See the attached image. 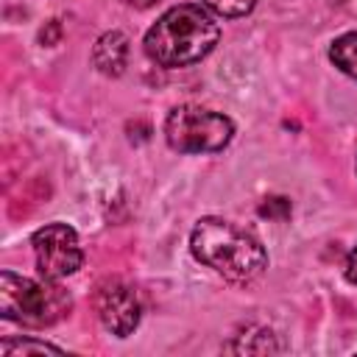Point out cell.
I'll use <instances>...</instances> for the list:
<instances>
[{
	"mask_svg": "<svg viewBox=\"0 0 357 357\" xmlns=\"http://www.w3.org/2000/svg\"><path fill=\"white\" fill-rule=\"evenodd\" d=\"M329 59L340 73L357 78V31H349V33L337 36L329 47Z\"/></svg>",
	"mask_w": 357,
	"mask_h": 357,
	"instance_id": "cell-8",
	"label": "cell"
},
{
	"mask_svg": "<svg viewBox=\"0 0 357 357\" xmlns=\"http://www.w3.org/2000/svg\"><path fill=\"white\" fill-rule=\"evenodd\" d=\"M95 307H98V318L100 324L117 335V337H128L137 324H139V301H137V293L117 282V279H109L98 287V296H95Z\"/></svg>",
	"mask_w": 357,
	"mask_h": 357,
	"instance_id": "cell-6",
	"label": "cell"
},
{
	"mask_svg": "<svg viewBox=\"0 0 357 357\" xmlns=\"http://www.w3.org/2000/svg\"><path fill=\"white\" fill-rule=\"evenodd\" d=\"M33 254H36V268L45 279H64L75 273L84 262V251L78 243L75 229L67 223H47L33 231L31 237Z\"/></svg>",
	"mask_w": 357,
	"mask_h": 357,
	"instance_id": "cell-5",
	"label": "cell"
},
{
	"mask_svg": "<svg viewBox=\"0 0 357 357\" xmlns=\"http://www.w3.org/2000/svg\"><path fill=\"white\" fill-rule=\"evenodd\" d=\"M73 307V298L53 279L36 282L17 276L14 271L0 273V315L22 326H50L61 321Z\"/></svg>",
	"mask_w": 357,
	"mask_h": 357,
	"instance_id": "cell-3",
	"label": "cell"
},
{
	"mask_svg": "<svg viewBox=\"0 0 357 357\" xmlns=\"http://www.w3.org/2000/svg\"><path fill=\"white\" fill-rule=\"evenodd\" d=\"M128 6H134V8H151L153 3H159V0H126Z\"/></svg>",
	"mask_w": 357,
	"mask_h": 357,
	"instance_id": "cell-14",
	"label": "cell"
},
{
	"mask_svg": "<svg viewBox=\"0 0 357 357\" xmlns=\"http://www.w3.org/2000/svg\"><path fill=\"white\" fill-rule=\"evenodd\" d=\"M220 39V25L215 17L192 3L173 6L165 11L145 33V53L159 67H187L201 61Z\"/></svg>",
	"mask_w": 357,
	"mask_h": 357,
	"instance_id": "cell-1",
	"label": "cell"
},
{
	"mask_svg": "<svg viewBox=\"0 0 357 357\" xmlns=\"http://www.w3.org/2000/svg\"><path fill=\"white\" fill-rule=\"evenodd\" d=\"M59 31H61V28H59V22H56V20H50V22H47V31L42 28V33H39V39H42L45 45H53V42L59 39Z\"/></svg>",
	"mask_w": 357,
	"mask_h": 357,
	"instance_id": "cell-12",
	"label": "cell"
},
{
	"mask_svg": "<svg viewBox=\"0 0 357 357\" xmlns=\"http://www.w3.org/2000/svg\"><path fill=\"white\" fill-rule=\"evenodd\" d=\"M201 3L220 17H245L257 0H201Z\"/></svg>",
	"mask_w": 357,
	"mask_h": 357,
	"instance_id": "cell-10",
	"label": "cell"
},
{
	"mask_svg": "<svg viewBox=\"0 0 357 357\" xmlns=\"http://www.w3.org/2000/svg\"><path fill=\"white\" fill-rule=\"evenodd\" d=\"M234 126L226 114L201 106H176L165 120L167 145L178 153H215L229 145Z\"/></svg>",
	"mask_w": 357,
	"mask_h": 357,
	"instance_id": "cell-4",
	"label": "cell"
},
{
	"mask_svg": "<svg viewBox=\"0 0 357 357\" xmlns=\"http://www.w3.org/2000/svg\"><path fill=\"white\" fill-rule=\"evenodd\" d=\"M259 215L262 218H279V220H284L290 215V201L287 198H268L259 206Z\"/></svg>",
	"mask_w": 357,
	"mask_h": 357,
	"instance_id": "cell-11",
	"label": "cell"
},
{
	"mask_svg": "<svg viewBox=\"0 0 357 357\" xmlns=\"http://www.w3.org/2000/svg\"><path fill=\"white\" fill-rule=\"evenodd\" d=\"M0 351L6 357H17V354H61L59 346H50L45 340H31V337H6L0 343Z\"/></svg>",
	"mask_w": 357,
	"mask_h": 357,
	"instance_id": "cell-9",
	"label": "cell"
},
{
	"mask_svg": "<svg viewBox=\"0 0 357 357\" xmlns=\"http://www.w3.org/2000/svg\"><path fill=\"white\" fill-rule=\"evenodd\" d=\"M128 59V36L123 31L103 33L92 47V64L103 75H120Z\"/></svg>",
	"mask_w": 357,
	"mask_h": 357,
	"instance_id": "cell-7",
	"label": "cell"
},
{
	"mask_svg": "<svg viewBox=\"0 0 357 357\" xmlns=\"http://www.w3.org/2000/svg\"><path fill=\"white\" fill-rule=\"evenodd\" d=\"M192 257L229 282H254L268 268V254L254 234L223 220V218H201L190 234Z\"/></svg>",
	"mask_w": 357,
	"mask_h": 357,
	"instance_id": "cell-2",
	"label": "cell"
},
{
	"mask_svg": "<svg viewBox=\"0 0 357 357\" xmlns=\"http://www.w3.org/2000/svg\"><path fill=\"white\" fill-rule=\"evenodd\" d=\"M343 273H346V279L351 282V284H357V248L349 254V259H346V268H343Z\"/></svg>",
	"mask_w": 357,
	"mask_h": 357,
	"instance_id": "cell-13",
	"label": "cell"
}]
</instances>
